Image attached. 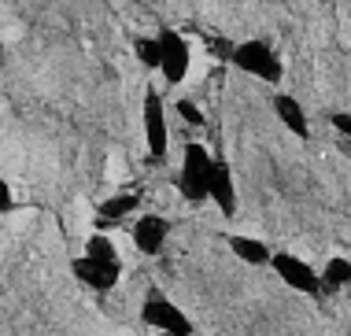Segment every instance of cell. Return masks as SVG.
Returning a JSON list of instances; mask_svg holds the SVG:
<instances>
[{
	"instance_id": "obj_1",
	"label": "cell",
	"mask_w": 351,
	"mask_h": 336,
	"mask_svg": "<svg viewBox=\"0 0 351 336\" xmlns=\"http://www.w3.org/2000/svg\"><path fill=\"white\" fill-rule=\"evenodd\" d=\"M211 170H215V156L211 148L200 141H189L182 152V167H178V192L189 204H204L207 200V185H211Z\"/></svg>"
},
{
	"instance_id": "obj_2",
	"label": "cell",
	"mask_w": 351,
	"mask_h": 336,
	"mask_svg": "<svg viewBox=\"0 0 351 336\" xmlns=\"http://www.w3.org/2000/svg\"><path fill=\"white\" fill-rule=\"evenodd\" d=\"M230 63L237 67V71L252 74V78H259L267 85H281V78H285V63L278 60V52H274L267 41H241V45H233Z\"/></svg>"
},
{
	"instance_id": "obj_3",
	"label": "cell",
	"mask_w": 351,
	"mask_h": 336,
	"mask_svg": "<svg viewBox=\"0 0 351 336\" xmlns=\"http://www.w3.org/2000/svg\"><path fill=\"white\" fill-rule=\"evenodd\" d=\"M141 126H145V144L152 163H163L170 152V126H167V104L156 89H148L145 100H141Z\"/></svg>"
},
{
	"instance_id": "obj_4",
	"label": "cell",
	"mask_w": 351,
	"mask_h": 336,
	"mask_svg": "<svg viewBox=\"0 0 351 336\" xmlns=\"http://www.w3.org/2000/svg\"><path fill=\"white\" fill-rule=\"evenodd\" d=\"M156 41H159V74H163V82L182 85L189 78V67H193V48H189L185 34L163 26V30L156 34Z\"/></svg>"
},
{
	"instance_id": "obj_5",
	"label": "cell",
	"mask_w": 351,
	"mask_h": 336,
	"mask_svg": "<svg viewBox=\"0 0 351 336\" xmlns=\"http://www.w3.org/2000/svg\"><path fill=\"white\" fill-rule=\"evenodd\" d=\"M270 270L281 277L289 288H296L300 296H322V281H318V270L307 263V259L292 255V252H274L270 259Z\"/></svg>"
},
{
	"instance_id": "obj_6",
	"label": "cell",
	"mask_w": 351,
	"mask_h": 336,
	"mask_svg": "<svg viewBox=\"0 0 351 336\" xmlns=\"http://www.w3.org/2000/svg\"><path fill=\"white\" fill-rule=\"evenodd\" d=\"M141 322L156 333H196L182 307L170 303L167 296H159V292H152L148 300L141 303Z\"/></svg>"
},
{
	"instance_id": "obj_7",
	"label": "cell",
	"mask_w": 351,
	"mask_h": 336,
	"mask_svg": "<svg viewBox=\"0 0 351 336\" xmlns=\"http://www.w3.org/2000/svg\"><path fill=\"white\" fill-rule=\"evenodd\" d=\"M71 270L85 288H93V292H111V288L119 285V277H122V263H104V259L78 255L71 263Z\"/></svg>"
},
{
	"instance_id": "obj_8",
	"label": "cell",
	"mask_w": 351,
	"mask_h": 336,
	"mask_svg": "<svg viewBox=\"0 0 351 336\" xmlns=\"http://www.w3.org/2000/svg\"><path fill=\"white\" fill-rule=\"evenodd\" d=\"M207 200L222 211L226 218L237 215V178L230 170V163L222 156H215V170H211V185H207Z\"/></svg>"
},
{
	"instance_id": "obj_9",
	"label": "cell",
	"mask_w": 351,
	"mask_h": 336,
	"mask_svg": "<svg viewBox=\"0 0 351 336\" xmlns=\"http://www.w3.org/2000/svg\"><path fill=\"white\" fill-rule=\"evenodd\" d=\"M130 237H134V248L141 255H159L167 244V237H170V222L163 215H145L134 222V233Z\"/></svg>"
},
{
	"instance_id": "obj_10",
	"label": "cell",
	"mask_w": 351,
	"mask_h": 336,
	"mask_svg": "<svg viewBox=\"0 0 351 336\" xmlns=\"http://www.w3.org/2000/svg\"><path fill=\"white\" fill-rule=\"evenodd\" d=\"M274 115H278V122L296 141H311V119H307V111H303V104L296 100V96L278 93L274 96Z\"/></svg>"
},
{
	"instance_id": "obj_11",
	"label": "cell",
	"mask_w": 351,
	"mask_h": 336,
	"mask_svg": "<svg viewBox=\"0 0 351 336\" xmlns=\"http://www.w3.org/2000/svg\"><path fill=\"white\" fill-rule=\"evenodd\" d=\"M134 207H141V196H137V192H115V196L100 200V204H97L100 229H111V226H119L126 215H134Z\"/></svg>"
},
{
	"instance_id": "obj_12",
	"label": "cell",
	"mask_w": 351,
	"mask_h": 336,
	"mask_svg": "<svg viewBox=\"0 0 351 336\" xmlns=\"http://www.w3.org/2000/svg\"><path fill=\"white\" fill-rule=\"evenodd\" d=\"M230 252L241 259L244 266H270V259H274V252L267 248V240L244 237V233H233L230 237Z\"/></svg>"
},
{
	"instance_id": "obj_13",
	"label": "cell",
	"mask_w": 351,
	"mask_h": 336,
	"mask_svg": "<svg viewBox=\"0 0 351 336\" xmlns=\"http://www.w3.org/2000/svg\"><path fill=\"white\" fill-rule=\"evenodd\" d=\"M318 281H322V292H340V288H348L351 285V259L333 255L326 263V270H318Z\"/></svg>"
},
{
	"instance_id": "obj_14",
	"label": "cell",
	"mask_w": 351,
	"mask_h": 336,
	"mask_svg": "<svg viewBox=\"0 0 351 336\" xmlns=\"http://www.w3.org/2000/svg\"><path fill=\"white\" fill-rule=\"evenodd\" d=\"M82 255H89V259H104V263H122L119 259V248H115V240H111L108 233H93L89 240H85V252Z\"/></svg>"
},
{
	"instance_id": "obj_15",
	"label": "cell",
	"mask_w": 351,
	"mask_h": 336,
	"mask_svg": "<svg viewBox=\"0 0 351 336\" xmlns=\"http://www.w3.org/2000/svg\"><path fill=\"white\" fill-rule=\"evenodd\" d=\"M134 52H137L141 67L159 71V41H156V37H137V41H134Z\"/></svg>"
},
{
	"instance_id": "obj_16",
	"label": "cell",
	"mask_w": 351,
	"mask_h": 336,
	"mask_svg": "<svg viewBox=\"0 0 351 336\" xmlns=\"http://www.w3.org/2000/svg\"><path fill=\"white\" fill-rule=\"evenodd\" d=\"M178 119H185L189 122V126H204V111L200 108H196V104L193 100H178Z\"/></svg>"
},
{
	"instance_id": "obj_17",
	"label": "cell",
	"mask_w": 351,
	"mask_h": 336,
	"mask_svg": "<svg viewBox=\"0 0 351 336\" xmlns=\"http://www.w3.org/2000/svg\"><path fill=\"white\" fill-rule=\"evenodd\" d=\"M329 122H333V130L340 133V137H348V141H351V111H337V115H329Z\"/></svg>"
},
{
	"instance_id": "obj_18",
	"label": "cell",
	"mask_w": 351,
	"mask_h": 336,
	"mask_svg": "<svg viewBox=\"0 0 351 336\" xmlns=\"http://www.w3.org/2000/svg\"><path fill=\"white\" fill-rule=\"evenodd\" d=\"M15 200H12V189H8V181L0 178V211H12Z\"/></svg>"
},
{
	"instance_id": "obj_19",
	"label": "cell",
	"mask_w": 351,
	"mask_h": 336,
	"mask_svg": "<svg viewBox=\"0 0 351 336\" xmlns=\"http://www.w3.org/2000/svg\"><path fill=\"white\" fill-rule=\"evenodd\" d=\"M156 336H196V333H156Z\"/></svg>"
}]
</instances>
